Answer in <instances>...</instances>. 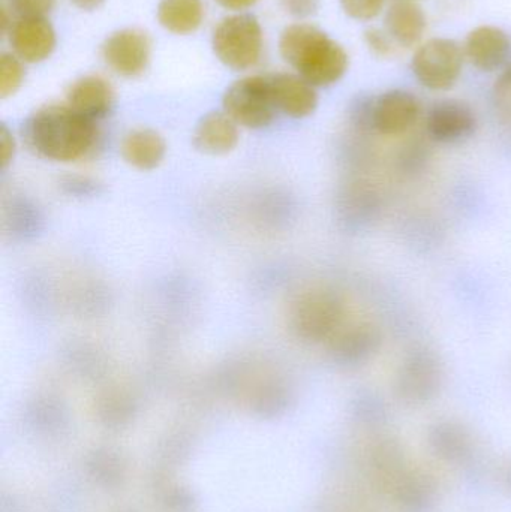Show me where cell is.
I'll return each mask as SVG.
<instances>
[{
    "label": "cell",
    "instance_id": "1",
    "mask_svg": "<svg viewBox=\"0 0 511 512\" xmlns=\"http://www.w3.org/2000/svg\"><path fill=\"white\" fill-rule=\"evenodd\" d=\"M27 146L57 162H74L86 158L99 140L96 120L66 105H45L24 123Z\"/></svg>",
    "mask_w": 511,
    "mask_h": 512
},
{
    "label": "cell",
    "instance_id": "2",
    "mask_svg": "<svg viewBox=\"0 0 511 512\" xmlns=\"http://www.w3.org/2000/svg\"><path fill=\"white\" fill-rule=\"evenodd\" d=\"M279 51L300 77L314 87L338 83L348 71L345 48L312 24H291L282 32Z\"/></svg>",
    "mask_w": 511,
    "mask_h": 512
},
{
    "label": "cell",
    "instance_id": "3",
    "mask_svg": "<svg viewBox=\"0 0 511 512\" xmlns=\"http://www.w3.org/2000/svg\"><path fill=\"white\" fill-rule=\"evenodd\" d=\"M263 45L260 21L255 15L243 12L225 17L212 36L216 57L234 71L254 68L260 62Z\"/></svg>",
    "mask_w": 511,
    "mask_h": 512
},
{
    "label": "cell",
    "instance_id": "4",
    "mask_svg": "<svg viewBox=\"0 0 511 512\" xmlns=\"http://www.w3.org/2000/svg\"><path fill=\"white\" fill-rule=\"evenodd\" d=\"M222 105L237 125L249 129L266 128L278 113L269 75H252L231 84Z\"/></svg>",
    "mask_w": 511,
    "mask_h": 512
},
{
    "label": "cell",
    "instance_id": "5",
    "mask_svg": "<svg viewBox=\"0 0 511 512\" xmlns=\"http://www.w3.org/2000/svg\"><path fill=\"white\" fill-rule=\"evenodd\" d=\"M464 47L449 38H434L417 48L411 68L420 84L435 92L452 89L464 66Z\"/></svg>",
    "mask_w": 511,
    "mask_h": 512
},
{
    "label": "cell",
    "instance_id": "6",
    "mask_svg": "<svg viewBox=\"0 0 511 512\" xmlns=\"http://www.w3.org/2000/svg\"><path fill=\"white\" fill-rule=\"evenodd\" d=\"M345 306L335 292H306L294 307L293 321L299 336L311 342L330 340L344 325Z\"/></svg>",
    "mask_w": 511,
    "mask_h": 512
},
{
    "label": "cell",
    "instance_id": "7",
    "mask_svg": "<svg viewBox=\"0 0 511 512\" xmlns=\"http://www.w3.org/2000/svg\"><path fill=\"white\" fill-rule=\"evenodd\" d=\"M479 120L467 102L444 99L429 108L426 135L437 144H461L476 134Z\"/></svg>",
    "mask_w": 511,
    "mask_h": 512
},
{
    "label": "cell",
    "instance_id": "8",
    "mask_svg": "<svg viewBox=\"0 0 511 512\" xmlns=\"http://www.w3.org/2000/svg\"><path fill=\"white\" fill-rule=\"evenodd\" d=\"M149 36L138 29H122L111 33L102 45V57L111 71L126 78L138 77L150 62Z\"/></svg>",
    "mask_w": 511,
    "mask_h": 512
},
{
    "label": "cell",
    "instance_id": "9",
    "mask_svg": "<svg viewBox=\"0 0 511 512\" xmlns=\"http://www.w3.org/2000/svg\"><path fill=\"white\" fill-rule=\"evenodd\" d=\"M422 114V104L407 90L395 89L375 98L374 132L383 137H399L414 128Z\"/></svg>",
    "mask_w": 511,
    "mask_h": 512
},
{
    "label": "cell",
    "instance_id": "10",
    "mask_svg": "<svg viewBox=\"0 0 511 512\" xmlns=\"http://www.w3.org/2000/svg\"><path fill=\"white\" fill-rule=\"evenodd\" d=\"M441 366L431 352H416L404 364L398 376L399 397L410 405L429 402L440 390Z\"/></svg>",
    "mask_w": 511,
    "mask_h": 512
},
{
    "label": "cell",
    "instance_id": "11",
    "mask_svg": "<svg viewBox=\"0 0 511 512\" xmlns=\"http://www.w3.org/2000/svg\"><path fill=\"white\" fill-rule=\"evenodd\" d=\"M15 56L26 63L44 62L56 48V32L47 18H18L8 33Z\"/></svg>",
    "mask_w": 511,
    "mask_h": 512
},
{
    "label": "cell",
    "instance_id": "12",
    "mask_svg": "<svg viewBox=\"0 0 511 512\" xmlns=\"http://www.w3.org/2000/svg\"><path fill=\"white\" fill-rule=\"evenodd\" d=\"M332 352L341 363L359 366L374 358L381 348V331L374 324L342 325L341 330L330 339Z\"/></svg>",
    "mask_w": 511,
    "mask_h": 512
},
{
    "label": "cell",
    "instance_id": "13",
    "mask_svg": "<svg viewBox=\"0 0 511 512\" xmlns=\"http://www.w3.org/2000/svg\"><path fill=\"white\" fill-rule=\"evenodd\" d=\"M269 77L278 111L293 119H305L317 110V87L312 86L305 78L288 72Z\"/></svg>",
    "mask_w": 511,
    "mask_h": 512
},
{
    "label": "cell",
    "instance_id": "14",
    "mask_svg": "<svg viewBox=\"0 0 511 512\" xmlns=\"http://www.w3.org/2000/svg\"><path fill=\"white\" fill-rule=\"evenodd\" d=\"M464 53L465 57L480 71H495L501 68L509 56V36L500 27H476L465 39Z\"/></svg>",
    "mask_w": 511,
    "mask_h": 512
},
{
    "label": "cell",
    "instance_id": "15",
    "mask_svg": "<svg viewBox=\"0 0 511 512\" xmlns=\"http://www.w3.org/2000/svg\"><path fill=\"white\" fill-rule=\"evenodd\" d=\"M66 101L72 110L98 122L113 108L114 90L105 78L86 75L71 84Z\"/></svg>",
    "mask_w": 511,
    "mask_h": 512
},
{
    "label": "cell",
    "instance_id": "16",
    "mask_svg": "<svg viewBox=\"0 0 511 512\" xmlns=\"http://www.w3.org/2000/svg\"><path fill=\"white\" fill-rule=\"evenodd\" d=\"M386 32L398 47L411 48L422 41L428 26L425 11L417 2L396 0L387 9Z\"/></svg>",
    "mask_w": 511,
    "mask_h": 512
},
{
    "label": "cell",
    "instance_id": "17",
    "mask_svg": "<svg viewBox=\"0 0 511 512\" xmlns=\"http://www.w3.org/2000/svg\"><path fill=\"white\" fill-rule=\"evenodd\" d=\"M239 143V125L225 111H213L198 122L194 146L207 155H225Z\"/></svg>",
    "mask_w": 511,
    "mask_h": 512
},
{
    "label": "cell",
    "instance_id": "18",
    "mask_svg": "<svg viewBox=\"0 0 511 512\" xmlns=\"http://www.w3.org/2000/svg\"><path fill=\"white\" fill-rule=\"evenodd\" d=\"M167 144L153 129H135L122 141V156L138 170H153L161 164Z\"/></svg>",
    "mask_w": 511,
    "mask_h": 512
},
{
    "label": "cell",
    "instance_id": "19",
    "mask_svg": "<svg viewBox=\"0 0 511 512\" xmlns=\"http://www.w3.org/2000/svg\"><path fill=\"white\" fill-rule=\"evenodd\" d=\"M371 468L378 486L392 493L408 471L401 445L392 439L377 442L372 448Z\"/></svg>",
    "mask_w": 511,
    "mask_h": 512
},
{
    "label": "cell",
    "instance_id": "20",
    "mask_svg": "<svg viewBox=\"0 0 511 512\" xmlns=\"http://www.w3.org/2000/svg\"><path fill=\"white\" fill-rule=\"evenodd\" d=\"M390 495L404 512H428L434 507L435 484L422 472L407 471Z\"/></svg>",
    "mask_w": 511,
    "mask_h": 512
},
{
    "label": "cell",
    "instance_id": "21",
    "mask_svg": "<svg viewBox=\"0 0 511 512\" xmlns=\"http://www.w3.org/2000/svg\"><path fill=\"white\" fill-rule=\"evenodd\" d=\"M204 18L203 0H161L158 20L176 35H189L200 29Z\"/></svg>",
    "mask_w": 511,
    "mask_h": 512
},
{
    "label": "cell",
    "instance_id": "22",
    "mask_svg": "<svg viewBox=\"0 0 511 512\" xmlns=\"http://www.w3.org/2000/svg\"><path fill=\"white\" fill-rule=\"evenodd\" d=\"M429 445L440 459L450 463L465 462L473 451L467 430L455 423H440L432 427Z\"/></svg>",
    "mask_w": 511,
    "mask_h": 512
},
{
    "label": "cell",
    "instance_id": "23",
    "mask_svg": "<svg viewBox=\"0 0 511 512\" xmlns=\"http://www.w3.org/2000/svg\"><path fill=\"white\" fill-rule=\"evenodd\" d=\"M24 65L20 57L14 53H2L0 56V98L6 99L14 95L23 84Z\"/></svg>",
    "mask_w": 511,
    "mask_h": 512
},
{
    "label": "cell",
    "instance_id": "24",
    "mask_svg": "<svg viewBox=\"0 0 511 512\" xmlns=\"http://www.w3.org/2000/svg\"><path fill=\"white\" fill-rule=\"evenodd\" d=\"M384 5L386 0H341L345 14L359 21L374 20L383 11Z\"/></svg>",
    "mask_w": 511,
    "mask_h": 512
},
{
    "label": "cell",
    "instance_id": "25",
    "mask_svg": "<svg viewBox=\"0 0 511 512\" xmlns=\"http://www.w3.org/2000/svg\"><path fill=\"white\" fill-rule=\"evenodd\" d=\"M56 6V0H9L8 8L18 18H45Z\"/></svg>",
    "mask_w": 511,
    "mask_h": 512
},
{
    "label": "cell",
    "instance_id": "26",
    "mask_svg": "<svg viewBox=\"0 0 511 512\" xmlns=\"http://www.w3.org/2000/svg\"><path fill=\"white\" fill-rule=\"evenodd\" d=\"M365 42L369 50L378 57H392L396 51V42L390 38L386 30L369 27L365 32Z\"/></svg>",
    "mask_w": 511,
    "mask_h": 512
},
{
    "label": "cell",
    "instance_id": "27",
    "mask_svg": "<svg viewBox=\"0 0 511 512\" xmlns=\"http://www.w3.org/2000/svg\"><path fill=\"white\" fill-rule=\"evenodd\" d=\"M425 149H428V147L423 146L420 141L408 144L404 152L401 153V161L399 162H401L402 168L410 171V173L420 170L422 165L425 164L426 159H428Z\"/></svg>",
    "mask_w": 511,
    "mask_h": 512
},
{
    "label": "cell",
    "instance_id": "28",
    "mask_svg": "<svg viewBox=\"0 0 511 512\" xmlns=\"http://www.w3.org/2000/svg\"><path fill=\"white\" fill-rule=\"evenodd\" d=\"M495 98L501 114L511 125V68L497 81Z\"/></svg>",
    "mask_w": 511,
    "mask_h": 512
},
{
    "label": "cell",
    "instance_id": "29",
    "mask_svg": "<svg viewBox=\"0 0 511 512\" xmlns=\"http://www.w3.org/2000/svg\"><path fill=\"white\" fill-rule=\"evenodd\" d=\"M282 8L294 18H308L317 14L321 0H281Z\"/></svg>",
    "mask_w": 511,
    "mask_h": 512
},
{
    "label": "cell",
    "instance_id": "30",
    "mask_svg": "<svg viewBox=\"0 0 511 512\" xmlns=\"http://www.w3.org/2000/svg\"><path fill=\"white\" fill-rule=\"evenodd\" d=\"M15 155L14 135L9 132L5 125L0 129V164L5 168L12 161Z\"/></svg>",
    "mask_w": 511,
    "mask_h": 512
},
{
    "label": "cell",
    "instance_id": "31",
    "mask_svg": "<svg viewBox=\"0 0 511 512\" xmlns=\"http://www.w3.org/2000/svg\"><path fill=\"white\" fill-rule=\"evenodd\" d=\"M216 2L228 11H245L252 8L258 0H216Z\"/></svg>",
    "mask_w": 511,
    "mask_h": 512
},
{
    "label": "cell",
    "instance_id": "32",
    "mask_svg": "<svg viewBox=\"0 0 511 512\" xmlns=\"http://www.w3.org/2000/svg\"><path fill=\"white\" fill-rule=\"evenodd\" d=\"M71 2L81 11H95L104 5L105 0H71Z\"/></svg>",
    "mask_w": 511,
    "mask_h": 512
},
{
    "label": "cell",
    "instance_id": "33",
    "mask_svg": "<svg viewBox=\"0 0 511 512\" xmlns=\"http://www.w3.org/2000/svg\"><path fill=\"white\" fill-rule=\"evenodd\" d=\"M504 483H506L507 489L511 490V465L504 472Z\"/></svg>",
    "mask_w": 511,
    "mask_h": 512
},
{
    "label": "cell",
    "instance_id": "34",
    "mask_svg": "<svg viewBox=\"0 0 511 512\" xmlns=\"http://www.w3.org/2000/svg\"><path fill=\"white\" fill-rule=\"evenodd\" d=\"M393 2H396V0H393ZM411 2H416V0H411Z\"/></svg>",
    "mask_w": 511,
    "mask_h": 512
}]
</instances>
